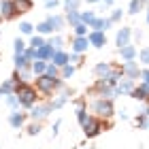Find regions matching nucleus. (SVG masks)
Returning a JSON list of instances; mask_svg holds the SVG:
<instances>
[{"instance_id": "50", "label": "nucleus", "mask_w": 149, "mask_h": 149, "mask_svg": "<svg viewBox=\"0 0 149 149\" xmlns=\"http://www.w3.org/2000/svg\"><path fill=\"white\" fill-rule=\"evenodd\" d=\"M109 28H113V22H111V17H104V32Z\"/></svg>"}, {"instance_id": "18", "label": "nucleus", "mask_w": 149, "mask_h": 149, "mask_svg": "<svg viewBox=\"0 0 149 149\" xmlns=\"http://www.w3.org/2000/svg\"><path fill=\"white\" fill-rule=\"evenodd\" d=\"M51 62H53V64H58L60 68H62V66L70 64V53H68V51H64V49H60V51H56V53H53Z\"/></svg>"}, {"instance_id": "6", "label": "nucleus", "mask_w": 149, "mask_h": 149, "mask_svg": "<svg viewBox=\"0 0 149 149\" xmlns=\"http://www.w3.org/2000/svg\"><path fill=\"white\" fill-rule=\"evenodd\" d=\"M17 15H19V9L15 0H0V17L9 22V19H15Z\"/></svg>"}, {"instance_id": "26", "label": "nucleus", "mask_w": 149, "mask_h": 149, "mask_svg": "<svg viewBox=\"0 0 149 149\" xmlns=\"http://www.w3.org/2000/svg\"><path fill=\"white\" fill-rule=\"evenodd\" d=\"M36 32L45 36V34H53L56 30H53V26L49 24V19H43V22H38V24H36Z\"/></svg>"}, {"instance_id": "23", "label": "nucleus", "mask_w": 149, "mask_h": 149, "mask_svg": "<svg viewBox=\"0 0 149 149\" xmlns=\"http://www.w3.org/2000/svg\"><path fill=\"white\" fill-rule=\"evenodd\" d=\"M13 66H15V70H24V68H30L32 62L24 56V53H19V56L13 58Z\"/></svg>"}, {"instance_id": "2", "label": "nucleus", "mask_w": 149, "mask_h": 149, "mask_svg": "<svg viewBox=\"0 0 149 149\" xmlns=\"http://www.w3.org/2000/svg\"><path fill=\"white\" fill-rule=\"evenodd\" d=\"M15 94H17V98H19V102H22V109H32L36 102H38V90L34 85H30V83H24V81H19V83L15 85Z\"/></svg>"}, {"instance_id": "41", "label": "nucleus", "mask_w": 149, "mask_h": 149, "mask_svg": "<svg viewBox=\"0 0 149 149\" xmlns=\"http://www.w3.org/2000/svg\"><path fill=\"white\" fill-rule=\"evenodd\" d=\"M19 32H22V34H34V26L30 22H22L19 24Z\"/></svg>"}, {"instance_id": "1", "label": "nucleus", "mask_w": 149, "mask_h": 149, "mask_svg": "<svg viewBox=\"0 0 149 149\" xmlns=\"http://www.w3.org/2000/svg\"><path fill=\"white\" fill-rule=\"evenodd\" d=\"M34 87L38 90L40 96H53L56 92H60L64 87V79L62 77H51V74H38L34 77Z\"/></svg>"}, {"instance_id": "19", "label": "nucleus", "mask_w": 149, "mask_h": 149, "mask_svg": "<svg viewBox=\"0 0 149 149\" xmlns=\"http://www.w3.org/2000/svg\"><path fill=\"white\" fill-rule=\"evenodd\" d=\"M121 79H124V70H121V66H119V68H115V66H113V70H111V72L104 77V81H107L109 85H113V87L117 85Z\"/></svg>"}, {"instance_id": "30", "label": "nucleus", "mask_w": 149, "mask_h": 149, "mask_svg": "<svg viewBox=\"0 0 149 149\" xmlns=\"http://www.w3.org/2000/svg\"><path fill=\"white\" fill-rule=\"evenodd\" d=\"M47 43H49V45H51V47H53V49H56V51H60V49H62V47H64V38L60 36V34H56V36L51 34V38L47 40Z\"/></svg>"}, {"instance_id": "38", "label": "nucleus", "mask_w": 149, "mask_h": 149, "mask_svg": "<svg viewBox=\"0 0 149 149\" xmlns=\"http://www.w3.org/2000/svg\"><path fill=\"white\" fill-rule=\"evenodd\" d=\"M98 15H96V13H94V11H81V22H83V24H87V26H90L92 22H94V19H96Z\"/></svg>"}, {"instance_id": "51", "label": "nucleus", "mask_w": 149, "mask_h": 149, "mask_svg": "<svg viewBox=\"0 0 149 149\" xmlns=\"http://www.w3.org/2000/svg\"><path fill=\"white\" fill-rule=\"evenodd\" d=\"M132 34H134V38H136V40H141V38H143V30H134Z\"/></svg>"}, {"instance_id": "52", "label": "nucleus", "mask_w": 149, "mask_h": 149, "mask_svg": "<svg viewBox=\"0 0 149 149\" xmlns=\"http://www.w3.org/2000/svg\"><path fill=\"white\" fill-rule=\"evenodd\" d=\"M145 19H147V26H149V6L145 9Z\"/></svg>"}, {"instance_id": "9", "label": "nucleus", "mask_w": 149, "mask_h": 149, "mask_svg": "<svg viewBox=\"0 0 149 149\" xmlns=\"http://www.w3.org/2000/svg\"><path fill=\"white\" fill-rule=\"evenodd\" d=\"M30 115L28 113H22V111H11L9 113V126L13 128V130H22V128L26 126V119H28Z\"/></svg>"}, {"instance_id": "29", "label": "nucleus", "mask_w": 149, "mask_h": 149, "mask_svg": "<svg viewBox=\"0 0 149 149\" xmlns=\"http://www.w3.org/2000/svg\"><path fill=\"white\" fill-rule=\"evenodd\" d=\"M17 72H19V81H24V83H30V81H34L32 66H30V68H24V70H17Z\"/></svg>"}, {"instance_id": "12", "label": "nucleus", "mask_w": 149, "mask_h": 149, "mask_svg": "<svg viewBox=\"0 0 149 149\" xmlns=\"http://www.w3.org/2000/svg\"><path fill=\"white\" fill-rule=\"evenodd\" d=\"M134 85H136V83H134V79L124 77L117 85H115V92H117V96H130L132 90H134Z\"/></svg>"}, {"instance_id": "54", "label": "nucleus", "mask_w": 149, "mask_h": 149, "mask_svg": "<svg viewBox=\"0 0 149 149\" xmlns=\"http://www.w3.org/2000/svg\"><path fill=\"white\" fill-rule=\"evenodd\" d=\"M145 113H147V115H149V104H147V107H145Z\"/></svg>"}, {"instance_id": "14", "label": "nucleus", "mask_w": 149, "mask_h": 149, "mask_svg": "<svg viewBox=\"0 0 149 149\" xmlns=\"http://www.w3.org/2000/svg\"><path fill=\"white\" fill-rule=\"evenodd\" d=\"M87 38H90L92 47H96V49H102V47L107 45V34H104L102 30H90Z\"/></svg>"}, {"instance_id": "32", "label": "nucleus", "mask_w": 149, "mask_h": 149, "mask_svg": "<svg viewBox=\"0 0 149 149\" xmlns=\"http://www.w3.org/2000/svg\"><path fill=\"white\" fill-rule=\"evenodd\" d=\"M136 126L141 128V130H149V115H147V113H139Z\"/></svg>"}, {"instance_id": "35", "label": "nucleus", "mask_w": 149, "mask_h": 149, "mask_svg": "<svg viewBox=\"0 0 149 149\" xmlns=\"http://www.w3.org/2000/svg\"><path fill=\"white\" fill-rule=\"evenodd\" d=\"M81 22V11H74V13H66V24H70V28L72 26H77Z\"/></svg>"}, {"instance_id": "45", "label": "nucleus", "mask_w": 149, "mask_h": 149, "mask_svg": "<svg viewBox=\"0 0 149 149\" xmlns=\"http://www.w3.org/2000/svg\"><path fill=\"white\" fill-rule=\"evenodd\" d=\"M24 56L28 58L30 62H34V60H36V49H34V47H30V45H28V49L24 51Z\"/></svg>"}, {"instance_id": "15", "label": "nucleus", "mask_w": 149, "mask_h": 149, "mask_svg": "<svg viewBox=\"0 0 149 149\" xmlns=\"http://www.w3.org/2000/svg\"><path fill=\"white\" fill-rule=\"evenodd\" d=\"M119 58L124 60V62H126V60H136L139 58V49L132 43L126 45V47H119Z\"/></svg>"}, {"instance_id": "16", "label": "nucleus", "mask_w": 149, "mask_h": 149, "mask_svg": "<svg viewBox=\"0 0 149 149\" xmlns=\"http://www.w3.org/2000/svg\"><path fill=\"white\" fill-rule=\"evenodd\" d=\"M53 53H56V49H53L49 43H45L43 47H38V49H36V60H45V62H51Z\"/></svg>"}, {"instance_id": "4", "label": "nucleus", "mask_w": 149, "mask_h": 149, "mask_svg": "<svg viewBox=\"0 0 149 149\" xmlns=\"http://www.w3.org/2000/svg\"><path fill=\"white\" fill-rule=\"evenodd\" d=\"M90 94L94 98H107V100H115V98H117L115 87L109 85L104 79H96V83H94V87L90 90Z\"/></svg>"}, {"instance_id": "37", "label": "nucleus", "mask_w": 149, "mask_h": 149, "mask_svg": "<svg viewBox=\"0 0 149 149\" xmlns=\"http://www.w3.org/2000/svg\"><path fill=\"white\" fill-rule=\"evenodd\" d=\"M139 62L143 66H149V45L143 47V49H139Z\"/></svg>"}, {"instance_id": "21", "label": "nucleus", "mask_w": 149, "mask_h": 149, "mask_svg": "<svg viewBox=\"0 0 149 149\" xmlns=\"http://www.w3.org/2000/svg\"><path fill=\"white\" fill-rule=\"evenodd\" d=\"M68 98H70V92H62V94H58V96H53V100H51L53 111L62 109V107H64L66 102H68Z\"/></svg>"}, {"instance_id": "3", "label": "nucleus", "mask_w": 149, "mask_h": 149, "mask_svg": "<svg viewBox=\"0 0 149 149\" xmlns=\"http://www.w3.org/2000/svg\"><path fill=\"white\" fill-rule=\"evenodd\" d=\"M92 113L100 119H111L115 115V107H113V100H107V98H94L92 104H90Z\"/></svg>"}, {"instance_id": "42", "label": "nucleus", "mask_w": 149, "mask_h": 149, "mask_svg": "<svg viewBox=\"0 0 149 149\" xmlns=\"http://www.w3.org/2000/svg\"><path fill=\"white\" fill-rule=\"evenodd\" d=\"M90 30H102V32H104V17H96V19L90 24Z\"/></svg>"}, {"instance_id": "27", "label": "nucleus", "mask_w": 149, "mask_h": 149, "mask_svg": "<svg viewBox=\"0 0 149 149\" xmlns=\"http://www.w3.org/2000/svg\"><path fill=\"white\" fill-rule=\"evenodd\" d=\"M47 64L49 62H45V60H34V62H32V72H34V77L47 72Z\"/></svg>"}, {"instance_id": "24", "label": "nucleus", "mask_w": 149, "mask_h": 149, "mask_svg": "<svg viewBox=\"0 0 149 149\" xmlns=\"http://www.w3.org/2000/svg\"><path fill=\"white\" fill-rule=\"evenodd\" d=\"M15 81L13 79H4L2 81V85H0V98L2 96H9V94H15Z\"/></svg>"}, {"instance_id": "11", "label": "nucleus", "mask_w": 149, "mask_h": 149, "mask_svg": "<svg viewBox=\"0 0 149 149\" xmlns=\"http://www.w3.org/2000/svg\"><path fill=\"white\" fill-rule=\"evenodd\" d=\"M92 47L90 38L87 36H72V43H70V51H77V53H85L87 49Z\"/></svg>"}, {"instance_id": "22", "label": "nucleus", "mask_w": 149, "mask_h": 149, "mask_svg": "<svg viewBox=\"0 0 149 149\" xmlns=\"http://www.w3.org/2000/svg\"><path fill=\"white\" fill-rule=\"evenodd\" d=\"M145 4H147V0H130V4H128V15H139L141 11H145Z\"/></svg>"}, {"instance_id": "5", "label": "nucleus", "mask_w": 149, "mask_h": 149, "mask_svg": "<svg viewBox=\"0 0 149 149\" xmlns=\"http://www.w3.org/2000/svg\"><path fill=\"white\" fill-rule=\"evenodd\" d=\"M81 128H83V134L87 139H94V136H98V134L102 132V119L96 117V115H92V117L87 119V124L81 126Z\"/></svg>"}, {"instance_id": "10", "label": "nucleus", "mask_w": 149, "mask_h": 149, "mask_svg": "<svg viewBox=\"0 0 149 149\" xmlns=\"http://www.w3.org/2000/svg\"><path fill=\"white\" fill-rule=\"evenodd\" d=\"M130 98L139 100V102H149V83H143V81H141L139 85H134Z\"/></svg>"}, {"instance_id": "7", "label": "nucleus", "mask_w": 149, "mask_h": 149, "mask_svg": "<svg viewBox=\"0 0 149 149\" xmlns=\"http://www.w3.org/2000/svg\"><path fill=\"white\" fill-rule=\"evenodd\" d=\"M53 111V107H51V102H47V104H40V102H36L34 107L30 109V119L32 121H43L45 117H49V113Z\"/></svg>"}, {"instance_id": "49", "label": "nucleus", "mask_w": 149, "mask_h": 149, "mask_svg": "<svg viewBox=\"0 0 149 149\" xmlns=\"http://www.w3.org/2000/svg\"><path fill=\"white\" fill-rule=\"evenodd\" d=\"M60 126H62V121H60V119H58V121H56V124H53V126H51V134H53V136H56V134L60 132Z\"/></svg>"}, {"instance_id": "43", "label": "nucleus", "mask_w": 149, "mask_h": 149, "mask_svg": "<svg viewBox=\"0 0 149 149\" xmlns=\"http://www.w3.org/2000/svg\"><path fill=\"white\" fill-rule=\"evenodd\" d=\"M60 70L62 68H60L58 64H53V62L47 64V74H51V77H60Z\"/></svg>"}, {"instance_id": "33", "label": "nucleus", "mask_w": 149, "mask_h": 149, "mask_svg": "<svg viewBox=\"0 0 149 149\" xmlns=\"http://www.w3.org/2000/svg\"><path fill=\"white\" fill-rule=\"evenodd\" d=\"M45 43H47V40H45V36H43V34H38V32H36V34H32V38H30V47H34V49L43 47Z\"/></svg>"}, {"instance_id": "47", "label": "nucleus", "mask_w": 149, "mask_h": 149, "mask_svg": "<svg viewBox=\"0 0 149 149\" xmlns=\"http://www.w3.org/2000/svg\"><path fill=\"white\" fill-rule=\"evenodd\" d=\"M81 56H83V53H77V51H70V64H77V62H81Z\"/></svg>"}, {"instance_id": "31", "label": "nucleus", "mask_w": 149, "mask_h": 149, "mask_svg": "<svg viewBox=\"0 0 149 149\" xmlns=\"http://www.w3.org/2000/svg\"><path fill=\"white\" fill-rule=\"evenodd\" d=\"M74 72H77L74 64H66V66H62V70H60V77H62V79H70Z\"/></svg>"}, {"instance_id": "44", "label": "nucleus", "mask_w": 149, "mask_h": 149, "mask_svg": "<svg viewBox=\"0 0 149 149\" xmlns=\"http://www.w3.org/2000/svg\"><path fill=\"white\" fill-rule=\"evenodd\" d=\"M111 22L113 24H117V22H121V17H124V11H121V9H111Z\"/></svg>"}, {"instance_id": "39", "label": "nucleus", "mask_w": 149, "mask_h": 149, "mask_svg": "<svg viewBox=\"0 0 149 149\" xmlns=\"http://www.w3.org/2000/svg\"><path fill=\"white\" fill-rule=\"evenodd\" d=\"M26 130H28L30 136H36V134H40V121H32V124L26 126Z\"/></svg>"}, {"instance_id": "13", "label": "nucleus", "mask_w": 149, "mask_h": 149, "mask_svg": "<svg viewBox=\"0 0 149 149\" xmlns=\"http://www.w3.org/2000/svg\"><path fill=\"white\" fill-rule=\"evenodd\" d=\"M130 40H132V28H119L117 30V34H115V45H117V49L130 45Z\"/></svg>"}, {"instance_id": "46", "label": "nucleus", "mask_w": 149, "mask_h": 149, "mask_svg": "<svg viewBox=\"0 0 149 149\" xmlns=\"http://www.w3.org/2000/svg\"><path fill=\"white\" fill-rule=\"evenodd\" d=\"M141 79H143V83H149V66L141 68Z\"/></svg>"}, {"instance_id": "36", "label": "nucleus", "mask_w": 149, "mask_h": 149, "mask_svg": "<svg viewBox=\"0 0 149 149\" xmlns=\"http://www.w3.org/2000/svg\"><path fill=\"white\" fill-rule=\"evenodd\" d=\"M79 4H81V0H64V11L74 13V11H79Z\"/></svg>"}, {"instance_id": "28", "label": "nucleus", "mask_w": 149, "mask_h": 149, "mask_svg": "<svg viewBox=\"0 0 149 149\" xmlns=\"http://www.w3.org/2000/svg\"><path fill=\"white\" fill-rule=\"evenodd\" d=\"M72 34L74 36H87V34H90V26H87V24H83V22H79L77 26H72Z\"/></svg>"}, {"instance_id": "17", "label": "nucleus", "mask_w": 149, "mask_h": 149, "mask_svg": "<svg viewBox=\"0 0 149 149\" xmlns=\"http://www.w3.org/2000/svg\"><path fill=\"white\" fill-rule=\"evenodd\" d=\"M49 24L53 26V30L60 32V30H64V26H66V15H60V13H51L49 17Z\"/></svg>"}, {"instance_id": "40", "label": "nucleus", "mask_w": 149, "mask_h": 149, "mask_svg": "<svg viewBox=\"0 0 149 149\" xmlns=\"http://www.w3.org/2000/svg\"><path fill=\"white\" fill-rule=\"evenodd\" d=\"M15 2H17L19 13H28V11L32 9V0H15Z\"/></svg>"}, {"instance_id": "25", "label": "nucleus", "mask_w": 149, "mask_h": 149, "mask_svg": "<svg viewBox=\"0 0 149 149\" xmlns=\"http://www.w3.org/2000/svg\"><path fill=\"white\" fill-rule=\"evenodd\" d=\"M4 102H6V107H9L11 111H19V109H22V102H19L17 94H9V96H4Z\"/></svg>"}, {"instance_id": "48", "label": "nucleus", "mask_w": 149, "mask_h": 149, "mask_svg": "<svg viewBox=\"0 0 149 149\" xmlns=\"http://www.w3.org/2000/svg\"><path fill=\"white\" fill-rule=\"evenodd\" d=\"M58 4H60V0H45V9H49V11L56 9Z\"/></svg>"}, {"instance_id": "8", "label": "nucleus", "mask_w": 149, "mask_h": 149, "mask_svg": "<svg viewBox=\"0 0 149 149\" xmlns=\"http://www.w3.org/2000/svg\"><path fill=\"white\" fill-rule=\"evenodd\" d=\"M121 70H124V77H128V79H141V66L136 60L121 62Z\"/></svg>"}, {"instance_id": "34", "label": "nucleus", "mask_w": 149, "mask_h": 149, "mask_svg": "<svg viewBox=\"0 0 149 149\" xmlns=\"http://www.w3.org/2000/svg\"><path fill=\"white\" fill-rule=\"evenodd\" d=\"M26 49H28V45H26V43H24V40L19 38V36H17L15 40H13V51H15V56H19V53H24Z\"/></svg>"}, {"instance_id": "20", "label": "nucleus", "mask_w": 149, "mask_h": 149, "mask_svg": "<svg viewBox=\"0 0 149 149\" xmlns=\"http://www.w3.org/2000/svg\"><path fill=\"white\" fill-rule=\"evenodd\" d=\"M111 70H113V66L109 62H98L96 66H94V74H96V79H104Z\"/></svg>"}, {"instance_id": "53", "label": "nucleus", "mask_w": 149, "mask_h": 149, "mask_svg": "<svg viewBox=\"0 0 149 149\" xmlns=\"http://www.w3.org/2000/svg\"><path fill=\"white\" fill-rule=\"evenodd\" d=\"M87 4H96V2H102V0H85Z\"/></svg>"}]
</instances>
